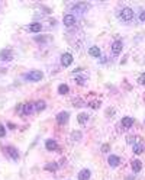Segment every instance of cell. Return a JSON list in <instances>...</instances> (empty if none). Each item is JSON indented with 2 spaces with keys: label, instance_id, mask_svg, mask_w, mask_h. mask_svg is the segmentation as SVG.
<instances>
[{
  "label": "cell",
  "instance_id": "24",
  "mask_svg": "<svg viewBox=\"0 0 145 180\" xmlns=\"http://www.w3.org/2000/svg\"><path fill=\"white\" fill-rule=\"evenodd\" d=\"M6 135V128H4V125L0 124V138H3Z\"/></svg>",
  "mask_w": 145,
  "mask_h": 180
},
{
  "label": "cell",
  "instance_id": "29",
  "mask_svg": "<svg viewBox=\"0 0 145 180\" xmlns=\"http://www.w3.org/2000/svg\"><path fill=\"white\" fill-rule=\"evenodd\" d=\"M90 106H91V108H97V106H100V103H97V102H93Z\"/></svg>",
  "mask_w": 145,
  "mask_h": 180
},
{
  "label": "cell",
  "instance_id": "19",
  "mask_svg": "<svg viewBox=\"0 0 145 180\" xmlns=\"http://www.w3.org/2000/svg\"><path fill=\"white\" fill-rule=\"evenodd\" d=\"M77 121H78V124L84 125L87 121H89V115H87V113H80L77 116Z\"/></svg>",
  "mask_w": 145,
  "mask_h": 180
},
{
  "label": "cell",
  "instance_id": "20",
  "mask_svg": "<svg viewBox=\"0 0 145 180\" xmlns=\"http://www.w3.org/2000/svg\"><path fill=\"white\" fill-rule=\"evenodd\" d=\"M45 108H46V103L44 100H38L35 103V109L38 111V112H41V111H44Z\"/></svg>",
  "mask_w": 145,
  "mask_h": 180
},
{
  "label": "cell",
  "instance_id": "8",
  "mask_svg": "<svg viewBox=\"0 0 145 180\" xmlns=\"http://www.w3.org/2000/svg\"><path fill=\"white\" fill-rule=\"evenodd\" d=\"M122 41H115L113 44H112V52L115 54V55H119L121 54V51H122Z\"/></svg>",
  "mask_w": 145,
  "mask_h": 180
},
{
  "label": "cell",
  "instance_id": "6",
  "mask_svg": "<svg viewBox=\"0 0 145 180\" xmlns=\"http://www.w3.org/2000/svg\"><path fill=\"white\" fill-rule=\"evenodd\" d=\"M63 22H64L66 26L71 28V26H74V25H76V16H74V15H66V16H64V19H63Z\"/></svg>",
  "mask_w": 145,
  "mask_h": 180
},
{
  "label": "cell",
  "instance_id": "9",
  "mask_svg": "<svg viewBox=\"0 0 145 180\" xmlns=\"http://www.w3.org/2000/svg\"><path fill=\"white\" fill-rule=\"evenodd\" d=\"M68 112H60L58 115H57V122L60 125H64V124H67V121H68Z\"/></svg>",
  "mask_w": 145,
  "mask_h": 180
},
{
  "label": "cell",
  "instance_id": "18",
  "mask_svg": "<svg viewBox=\"0 0 145 180\" xmlns=\"http://www.w3.org/2000/svg\"><path fill=\"white\" fill-rule=\"evenodd\" d=\"M132 150H134L135 154H142V153H144V150H145V147L142 145L141 142H139V144H134Z\"/></svg>",
  "mask_w": 145,
  "mask_h": 180
},
{
  "label": "cell",
  "instance_id": "4",
  "mask_svg": "<svg viewBox=\"0 0 145 180\" xmlns=\"http://www.w3.org/2000/svg\"><path fill=\"white\" fill-rule=\"evenodd\" d=\"M4 151L10 156L12 160H15V161H18V160H19V153H18V150H16L15 147H10V145L6 147V148H4Z\"/></svg>",
  "mask_w": 145,
  "mask_h": 180
},
{
  "label": "cell",
  "instance_id": "3",
  "mask_svg": "<svg viewBox=\"0 0 145 180\" xmlns=\"http://www.w3.org/2000/svg\"><path fill=\"white\" fill-rule=\"evenodd\" d=\"M73 55L70 54V52H66V54H63L61 55V64L64 66V67H68V66H71L73 64Z\"/></svg>",
  "mask_w": 145,
  "mask_h": 180
},
{
  "label": "cell",
  "instance_id": "21",
  "mask_svg": "<svg viewBox=\"0 0 145 180\" xmlns=\"http://www.w3.org/2000/svg\"><path fill=\"white\" fill-rule=\"evenodd\" d=\"M68 91H70V87H68L67 84H60L58 86V93L60 94H67Z\"/></svg>",
  "mask_w": 145,
  "mask_h": 180
},
{
  "label": "cell",
  "instance_id": "1",
  "mask_svg": "<svg viewBox=\"0 0 145 180\" xmlns=\"http://www.w3.org/2000/svg\"><path fill=\"white\" fill-rule=\"evenodd\" d=\"M42 77H44V74H42V71H39V70H32L31 73L25 74V79L31 80V81H41Z\"/></svg>",
  "mask_w": 145,
  "mask_h": 180
},
{
  "label": "cell",
  "instance_id": "16",
  "mask_svg": "<svg viewBox=\"0 0 145 180\" xmlns=\"http://www.w3.org/2000/svg\"><path fill=\"white\" fill-rule=\"evenodd\" d=\"M141 169H142V163L139 160H134L132 161V170H134V173H139Z\"/></svg>",
  "mask_w": 145,
  "mask_h": 180
},
{
  "label": "cell",
  "instance_id": "12",
  "mask_svg": "<svg viewBox=\"0 0 145 180\" xmlns=\"http://www.w3.org/2000/svg\"><path fill=\"white\" fill-rule=\"evenodd\" d=\"M45 148H46L48 151H55V150H58V144H57L54 139H46Z\"/></svg>",
  "mask_w": 145,
  "mask_h": 180
},
{
  "label": "cell",
  "instance_id": "17",
  "mask_svg": "<svg viewBox=\"0 0 145 180\" xmlns=\"http://www.w3.org/2000/svg\"><path fill=\"white\" fill-rule=\"evenodd\" d=\"M34 108H35L34 103H25V105H23V113H25V115H29V113L34 111Z\"/></svg>",
  "mask_w": 145,
  "mask_h": 180
},
{
  "label": "cell",
  "instance_id": "15",
  "mask_svg": "<svg viewBox=\"0 0 145 180\" xmlns=\"http://www.w3.org/2000/svg\"><path fill=\"white\" fill-rule=\"evenodd\" d=\"M78 179L80 180H90V170H87V169L81 170V171L78 173Z\"/></svg>",
  "mask_w": 145,
  "mask_h": 180
},
{
  "label": "cell",
  "instance_id": "10",
  "mask_svg": "<svg viewBox=\"0 0 145 180\" xmlns=\"http://www.w3.org/2000/svg\"><path fill=\"white\" fill-rule=\"evenodd\" d=\"M89 7H90V6L87 4V3H77V4H74L71 9H73V10H77V12H81V13H83V12L89 10Z\"/></svg>",
  "mask_w": 145,
  "mask_h": 180
},
{
  "label": "cell",
  "instance_id": "25",
  "mask_svg": "<svg viewBox=\"0 0 145 180\" xmlns=\"http://www.w3.org/2000/svg\"><path fill=\"white\" fill-rule=\"evenodd\" d=\"M109 150H110V145L109 144H103L102 145V153H109Z\"/></svg>",
  "mask_w": 145,
  "mask_h": 180
},
{
  "label": "cell",
  "instance_id": "22",
  "mask_svg": "<svg viewBox=\"0 0 145 180\" xmlns=\"http://www.w3.org/2000/svg\"><path fill=\"white\" fill-rule=\"evenodd\" d=\"M45 170H48V171H57L58 170V164H55V163H48L46 166H45Z\"/></svg>",
  "mask_w": 145,
  "mask_h": 180
},
{
  "label": "cell",
  "instance_id": "7",
  "mask_svg": "<svg viewBox=\"0 0 145 180\" xmlns=\"http://www.w3.org/2000/svg\"><path fill=\"white\" fill-rule=\"evenodd\" d=\"M123 129H129V128H132V125H134V118H131V116H125L122 118V122H121Z\"/></svg>",
  "mask_w": 145,
  "mask_h": 180
},
{
  "label": "cell",
  "instance_id": "11",
  "mask_svg": "<svg viewBox=\"0 0 145 180\" xmlns=\"http://www.w3.org/2000/svg\"><path fill=\"white\" fill-rule=\"evenodd\" d=\"M107 163H109V166H110V167H118V166L121 164V158L118 157V156H109Z\"/></svg>",
  "mask_w": 145,
  "mask_h": 180
},
{
  "label": "cell",
  "instance_id": "28",
  "mask_svg": "<svg viewBox=\"0 0 145 180\" xmlns=\"http://www.w3.org/2000/svg\"><path fill=\"white\" fill-rule=\"evenodd\" d=\"M139 83H141V84H145V74H142V76L139 77Z\"/></svg>",
  "mask_w": 145,
  "mask_h": 180
},
{
  "label": "cell",
  "instance_id": "27",
  "mask_svg": "<svg viewBox=\"0 0 145 180\" xmlns=\"http://www.w3.org/2000/svg\"><path fill=\"white\" fill-rule=\"evenodd\" d=\"M139 21H141V22H145V10L141 12V15H139Z\"/></svg>",
  "mask_w": 145,
  "mask_h": 180
},
{
  "label": "cell",
  "instance_id": "26",
  "mask_svg": "<svg viewBox=\"0 0 145 180\" xmlns=\"http://www.w3.org/2000/svg\"><path fill=\"white\" fill-rule=\"evenodd\" d=\"M76 81H77V84H80V86L84 84V79L83 77H76Z\"/></svg>",
  "mask_w": 145,
  "mask_h": 180
},
{
  "label": "cell",
  "instance_id": "2",
  "mask_svg": "<svg viewBox=\"0 0 145 180\" xmlns=\"http://www.w3.org/2000/svg\"><path fill=\"white\" fill-rule=\"evenodd\" d=\"M119 18H121L122 21H125V22H129V21L134 19V10H132L131 7H123L122 10H121Z\"/></svg>",
  "mask_w": 145,
  "mask_h": 180
},
{
  "label": "cell",
  "instance_id": "14",
  "mask_svg": "<svg viewBox=\"0 0 145 180\" xmlns=\"http://www.w3.org/2000/svg\"><path fill=\"white\" fill-rule=\"evenodd\" d=\"M89 54H90L91 57H94V58H99L102 52H100V49H99V46H90Z\"/></svg>",
  "mask_w": 145,
  "mask_h": 180
},
{
  "label": "cell",
  "instance_id": "5",
  "mask_svg": "<svg viewBox=\"0 0 145 180\" xmlns=\"http://www.w3.org/2000/svg\"><path fill=\"white\" fill-rule=\"evenodd\" d=\"M13 60V52L10 49H3L0 52V61H10Z\"/></svg>",
  "mask_w": 145,
  "mask_h": 180
},
{
  "label": "cell",
  "instance_id": "13",
  "mask_svg": "<svg viewBox=\"0 0 145 180\" xmlns=\"http://www.w3.org/2000/svg\"><path fill=\"white\" fill-rule=\"evenodd\" d=\"M28 29H29L31 32H34V34H38V32H41L42 25H41V23H31V25L28 26Z\"/></svg>",
  "mask_w": 145,
  "mask_h": 180
},
{
  "label": "cell",
  "instance_id": "23",
  "mask_svg": "<svg viewBox=\"0 0 145 180\" xmlns=\"http://www.w3.org/2000/svg\"><path fill=\"white\" fill-rule=\"evenodd\" d=\"M71 139H73V141H78V139H81V132H80V131H74V132L71 134Z\"/></svg>",
  "mask_w": 145,
  "mask_h": 180
}]
</instances>
